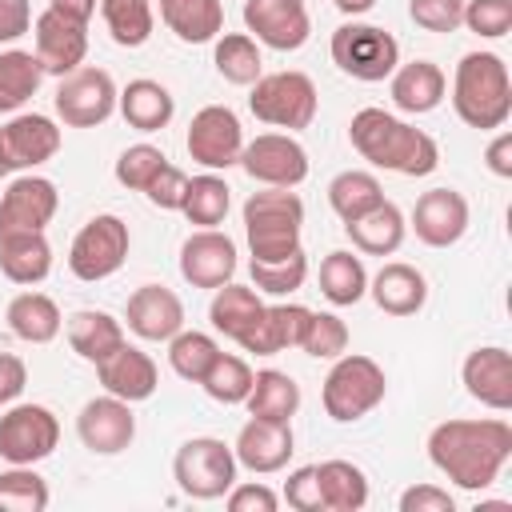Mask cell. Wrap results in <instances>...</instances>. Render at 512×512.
I'll return each instance as SVG.
<instances>
[{
    "label": "cell",
    "instance_id": "cell-9",
    "mask_svg": "<svg viewBox=\"0 0 512 512\" xmlns=\"http://www.w3.org/2000/svg\"><path fill=\"white\" fill-rule=\"evenodd\" d=\"M128 224L116 216V212H100L92 216L76 236H72V248H68V268L76 280L84 284H96V280H108L112 272L124 268L128 260Z\"/></svg>",
    "mask_w": 512,
    "mask_h": 512
},
{
    "label": "cell",
    "instance_id": "cell-33",
    "mask_svg": "<svg viewBox=\"0 0 512 512\" xmlns=\"http://www.w3.org/2000/svg\"><path fill=\"white\" fill-rule=\"evenodd\" d=\"M316 480H320L324 512H360L368 504V476L352 460H324V464H316Z\"/></svg>",
    "mask_w": 512,
    "mask_h": 512
},
{
    "label": "cell",
    "instance_id": "cell-5",
    "mask_svg": "<svg viewBox=\"0 0 512 512\" xmlns=\"http://www.w3.org/2000/svg\"><path fill=\"white\" fill-rule=\"evenodd\" d=\"M384 392H388L384 368L372 356L344 352V356L332 360V368L324 376V388H320V400H324V412L336 424H352V420L368 416L384 400Z\"/></svg>",
    "mask_w": 512,
    "mask_h": 512
},
{
    "label": "cell",
    "instance_id": "cell-58",
    "mask_svg": "<svg viewBox=\"0 0 512 512\" xmlns=\"http://www.w3.org/2000/svg\"><path fill=\"white\" fill-rule=\"evenodd\" d=\"M332 4H336L344 16H364V12H368L376 0H332Z\"/></svg>",
    "mask_w": 512,
    "mask_h": 512
},
{
    "label": "cell",
    "instance_id": "cell-10",
    "mask_svg": "<svg viewBox=\"0 0 512 512\" xmlns=\"http://www.w3.org/2000/svg\"><path fill=\"white\" fill-rule=\"evenodd\" d=\"M116 96H120V88L104 68L80 64L76 72L60 76L52 108L68 128H96L116 112Z\"/></svg>",
    "mask_w": 512,
    "mask_h": 512
},
{
    "label": "cell",
    "instance_id": "cell-41",
    "mask_svg": "<svg viewBox=\"0 0 512 512\" xmlns=\"http://www.w3.org/2000/svg\"><path fill=\"white\" fill-rule=\"evenodd\" d=\"M384 200V188H380V180L372 176V172H364V168H348V172H340V176H332V184H328V204H332V212L348 224V220H356V216H364L368 208H376Z\"/></svg>",
    "mask_w": 512,
    "mask_h": 512
},
{
    "label": "cell",
    "instance_id": "cell-38",
    "mask_svg": "<svg viewBox=\"0 0 512 512\" xmlns=\"http://www.w3.org/2000/svg\"><path fill=\"white\" fill-rule=\"evenodd\" d=\"M320 292H324V300L336 304V308L356 304V300L368 292L364 260H360L356 252H344V248L328 252V256L320 260Z\"/></svg>",
    "mask_w": 512,
    "mask_h": 512
},
{
    "label": "cell",
    "instance_id": "cell-43",
    "mask_svg": "<svg viewBox=\"0 0 512 512\" xmlns=\"http://www.w3.org/2000/svg\"><path fill=\"white\" fill-rule=\"evenodd\" d=\"M252 368L248 360L232 356V352H216V360L208 364V372L200 376V388L216 400V404H244V396L252 392Z\"/></svg>",
    "mask_w": 512,
    "mask_h": 512
},
{
    "label": "cell",
    "instance_id": "cell-31",
    "mask_svg": "<svg viewBox=\"0 0 512 512\" xmlns=\"http://www.w3.org/2000/svg\"><path fill=\"white\" fill-rule=\"evenodd\" d=\"M68 344L80 360L88 364H100L108 352H116L124 344V324L112 316V312H100V308H80L68 316Z\"/></svg>",
    "mask_w": 512,
    "mask_h": 512
},
{
    "label": "cell",
    "instance_id": "cell-8",
    "mask_svg": "<svg viewBox=\"0 0 512 512\" xmlns=\"http://www.w3.org/2000/svg\"><path fill=\"white\" fill-rule=\"evenodd\" d=\"M236 452L216 436H192L176 448L172 476L192 500H220L236 484Z\"/></svg>",
    "mask_w": 512,
    "mask_h": 512
},
{
    "label": "cell",
    "instance_id": "cell-53",
    "mask_svg": "<svg viewBox=\"0 0 512 512\" xmlns=\"http://www.w3.org/2000/svg\"><path fill=\"white\" fill-rule=\"evenodd\" d=\"M400 512H456V500L440 484H412L400 492Z\"/></svg>",
    "mask_w": 512,
    "mask_h": 512
},
{
    "label": "cell",
    "instance_id": "cell-21",
    "mask_svg": "<svg viewBox=\"0 0 512 512\" xmlns=\"http://www.w3.org/2000/svg\"><path fill=\"white\" fill-rule=\"evenodd\" d=\"M412 232L428 248H452L468 232V200L456 188H428L412 208Z\"/></svg>",
    "mask_w": 512,
    "mask_h": 512
},
{
    "label": "cell",
    "instance_id": "cell-7",
    "mask_svg": "<svg viewBox=\"0 0 512 512\" xmlns=\"http://www.w3.org/2000/svg\"><path fill=\"white\" fill-rule=\"evenodd\" d=\"M328 52H332V64L344 76L364 80V84H376V80L392 76L396 64H400V44L380 24H356V20L340 24L328 40Z\"/></svg>",
    "mask_w": 512,
    "mask_h": 512
},
{
    "label": "cell",
    "instance_id": "cell-2",
    "mask_svg": "<svg viewBox=\"0 0 512 512\" xmlns=\"http://www.w3.org/2000/svg\"><path fill=\"white\" fill-rule=\"evenodd\" d=\"M348 140L372 168H384V172L428 176L440 164L436 140L384 108H360L348 124Z\"/></svg>",
    "mask_w": 512,
    "mask_h": 512
},
{
    "label": "cell",
    "instance_id": "cell-20",
    "mask_svg": "<svg viewBox=\"0 0 512 512\" xmlns=\"http://www.w3.org/2000/svg\"><path fill=\"white\" fill-rule=\"evenodd\" d=\"M236 464L256 472V476H268V472H280L292 452H296V436H292V420H264V416H248V424L236 432Z\"/></svg>",
    "mask_w": 512,
    "mask_h": 512
},
{
    "label": "cell",
    "instance_id": "cell-17",
    "mask_svg": "<svg viewBox=\"0 0 512 512\" xmlns=\"http://www.w3.org/2000/svg\"><path fill=\"white\" fill-rule=\"evenodd\" d=\"M60 208V192L48 176L24 172L0 196V236L4 232H44Z\"/></svg>",
    "mask_w": 512,
    "mask_h": 512
},
{
    "label": "cell",
    "instance_id": "cell-59",
    "mask_svg": "<svg viewBox=\"0 0 512 512\" xmlns=\"http://www.w3.org/2000/svg\"><path fill=\"white\" fill-rule=\"evenodd\" d=\"M0 176H4V164H0Z\"/></svg>",
    "mask_w": 512,
    "mask_h": 512
},
{
    "label": "cell",
    "instance_id": "cell-12",
    "mask_svg": "<svg viewBox=\"0 0 512 512\" xmlns=\"http://www.w3.org/2000/svg\"><path fill=\"white\" fill-rule=\"evenodd\" d=\"M240 168L264 188H296L308 180V152L292 132H260L240 148Z\"/></svg>",
    "mask_w": 512,
    "mask_h": 512
},
{
    "label": "cell",
    "instance_id": "cell-47",
    "mask_svg": "<svg viewBox=\"0 0 512 512\" xmlns=\"http://www.w3.org/2000/svg\"><path fill=\"white\" fill-rule=\"evenodd\" d=\"M168 164V156L156 148V144H132L120 152L116 160V180L128 188V192H144L152 184V176Z\"/></svg>",
    "mask_w": 512,
    "mask_h": 512
},
{
    "label": "cell",
    "instance_id": "cell-36",
    "mask_svg": "<svg viewBox=\"0 0 512 512\" xmlns=\"http://www.w3.org/2000/svg\"><path fill=\"white\" fill-rule=\"evenodd\" d=\"M212 64H216V72H220L228 84H240V88H252V84L264 76L260 44H256L248 32H224V36H216Z\"/></svg>",
    "mask_w": 512,
    "mask_h": 512
},
{
    "label": "cell",
    "instance_id": "cell-29",
    "mask_svg": "<svg viewBox=\"0 0 512 512\" xmlns=\"http://www.w3.org/2000/svg\"><path fill=\"white\" fill-rule=\"evenodd\" d=\"M0 272L12 284H40L52 272V244L44 232H4L0 236Z\"/></svg>",
    "mask_w": 512,
    "mask_h": 512
},
{
    "label": "cell",
    "instance_id": "cell-15",
    "mask_svg": "<svg viewBox=\"0 0 512 512\" xmlns=\"http://www.w3.org/2000/svg\"><path fill=\"white\" fill-rule=\"evenodd\" d=\"M244 28L264 48L296 52L312 36V16L304 0H244Z\"/></svg>",
    "mask_w": 512,
    "mask_h": 512
},
{
    "label": "cell",
    "instance_id": "cell-40",
    "mask_svg": "<svg viewBox=\"0 0 512 512\" xmlns=\"http://www.w3.org/2000/svg\"><path fill=\"white\" fill-rule=\"evenodd\" d=\"M100 16H104L108 36H112L120 48H140V44H148V36H152V28H156L152 0H100Z\"/></svg>",
    "mask_w": 512,
    "mask_h": 512
},
{
    "label": "cell",
    "instance_id": "cell-49",
    "mask_svg": "<svg viewBox=\"0 0 512 512\" xmlns=\"http://www.w3.org/2000/svg\"><path fill=\"white\" fill-rule=\"evenodd\" d=\"M408 16L424 32H456L464 20V0H408Z\"/></svg>",
    "mask_w": 512,
    "mask_h": 512
},
{
    "label": "cell",
    "instance_id": "cell-37",
    "mask_svg": "<svg viewBox=\"0 0 512 512\" xmlns=\"http://www.w3.org/2000/svg\"><path fill=\"white\" fill-rule=\"evenodd\" d=\"M232 208V188L224 184V176L216 172H200L184 184V196H180V212L196 224V228H216L224 224Z\"/></svg>",
    "mask_w": 512,
    "mask_h": 512
},
{
    "label": "cell",
    "instance_id": "cell-50",
    "mask_svg": "<svg viewBox=\"0 0 512 512\" xmlns=\"http://www.w3.org/2000/svg\"><path fill=\"white\" fill-rule=\"evenodd\" d=\"M284 500H288V508H296V512H324L316 464H304V468L288 472V480H284Z\"/></svg>",
    "mask_w": 512,
    "mask_h": 512
},
{
    "label": "cell",
    "instance_id": "cell-44",
    "mask_svg": "<svg viewBox=\"0 0 512 512\" xmlns=\"http://www.w3.org/2000/svg\"><path fill=\"white\" fill-rule=\"evenodd\" d=\"M220 344L208 336V332H196V328H180L172 340H168V364L180 380H192L200 384V376L208 372V364L216 360Z\"/></svg>",
    "mask_w": 512,
    "mask_h": 512
},
{
    "label": "cell",
    "instance_id": "cell-30",
    "mask_svg": "<svg viewBox=\"0 0 512 512\" xmlns=\"http://www.w3.org/2000/svg\"><path fill=\"white\" fill-rule=\"evenodd\" d=\"M4 320H8L12 336L24 340V344H52L60 336V328H64V316H60L56 300L44 296V292H20V296H12Z\"/></svg>",
    "mask_w": 512,
    "mask_h": 512
},
{
    "label": "cell",
    "instance_id": "cell-46",
    "mask_svg": "<svg viewBox=\"0 0 512 512\" xmlns=\"http://www.w3.org/2000/svg\"><path fill=\"white\" fill-rule=\"evenodd\" d=\"M300 348L308 356H316V360H336V356L348 352V324L336 312H312Z\"/></svg>",
    "mask_w": 512,
    "mask_h": 512
},
{
    "label": "cell",
    "instance_id": "cell-11",
    "mask_svg": "<svg viewBox=\"0 0 512 512\" xmlns=\"http://www.w3.org/2000/svg\"><path fill=\"white\" fill-rule=\"evenodd\" d=\"M60 444V420L44 404H8L0 412V456L8 464H40Z\"/></svg>",
    "mask_w": 512,
    "mask_h": 512
},
{
    "label": "cell",
    "instance_id": "cell-18",
    "mask_svg": "<svg viewBox=\"0 0 512 512\" xmlns=\"http://www.w3.org/2000/svg\"><path fill=\"white\" fill-rule=\"evenodd\" d=\"M32 36H36V60H40L44 76H68L88 56V24L60 16L52 8H44L32 20Z\"/></svg>",
    "mask_w": 512,
    "mask_h": 512
},
{
    "label": "cell",
    "instance_id": "cell-48",
    "mask_svg": "<svg viewBox=\"0 0 512 512\" xmlns=\"http://www.w3.org/2000/svg\"><path fill=\"white\" fill-rule=\"evenodd\" d=\"M460 24L484 40H500L512 28V0H464Z\"/></svg>",
    "mask_w": 512,
    "mask_h": 512
},
{
    "label": "cell",
    "instance_id": "cell-4",
    "mask_svg": "<svg viewBox=\"0 0 512 512\" xmlns=\"http://www.w3.org/2000/svg\"><path fill=\"white\" fill-rule=\"evenodd\" d=\"M244 236L252 248V260H284L300 252V228H304V200L292 188H264L244 200Z\"/></svg>",
    "mask_w": 512,
    "mask_h": 512
},
{
    "label": "cell",
    "instance_id": "cell-13",
    "mask_svg": "<svg viewBox=\"0 0 512 512\" xmlns=\"http://www.w3.org/2000/svg\"><path fill=\"white\" fill-rule=\"evenodd\" d=\"M184 148L196 164H204L208 172H220V168H232L240 164V148H244V128H240V116L228 108V104H204L192 124H188V136H184Z\"/></svg>",
    "mask_w": 512,
    "mask_h": 512
},
{
    "label": "cell",
    "instance_id": "cell-45",
    "mask_svg": "<svg viewBox=\"0 0 512 512\" xmlns=\"http://www.w3.org/2000/svg\"><path fill=\"white\" fill-rule=\"evenodd\" d=\"M252 272V288L256 292H268V296H292L304 280H308V256L304 248L284 256V260H252L248 264Z\"/></svg>",
    "mask_w": 512,
    "mask_h": 512
},
{
    "label": "cell",
    "instance_id": "cell-16",
    "mask_svg": "<svg viewBox=\"0 0 512 512\" xmlns=\"http://www.w3.org/2000/svg\"><path fill=\"white\" fill-rule=\"evenodd\" d=\"M76 436L92 456H120L136 436L132 404L112 396V392L88 400L80 408V416H76Z\"/></svg>",
    "mask_w": 512,
    "mask_h": 512
},
{
    "label": "cell",
    "instance_id": "cell-22",
    "mask_svg": "<svg viewBox=\"0 0 512 512\" xmlns=\"http://www.w3.org/2000/svg\"><path fill=\"white\" fill-rule=\"evenodd\" d=\"M460 380L464 392L472 400H480L492 412H508L512 408V356L500 344H484L472 348L460 364Z\"/></svg>",
    "mask_w": 512,
    "mask_h": 512
},
{
    "label": "cell",
    "instance_id": "cell-34",
    "mask_svg": "<svg viewBox=\"0 0 512 512\" xmlns=\"http://www.w3.org/2000/svg\"><path fill=\"white\" fill-rule=\"evenodd\" d=\"M260 312H264L260 292L248 288V284H232V280L220 284L216 296H212V304H208V320H212V328L224 332V336H232V340H240V336L256 324Z\"/></svg>",
    "mask_w": 512,
    "mask_h": 512
},
{
    "label": "cell",
    "instance_id": "cell-26",
    "mask_svg": "<svg viewBox=\"0 0 512 512\" xmlns=\"http://www.w3.org/2000/svg\"><path fill=\"white\" fill-rule=\"evenodd\" d=\"M392 104L408 116H424L432 108H440L444 92H448V80L440 72V64L432 60H408V64H396L392 72Z\"/></svg>",
    "mask_w": 512,
    "mask_h": 512
},
{
    "label": "cell",
    "instance_id": "cell-56",
    "mask_svg": "<svg viewBox=\"0 0 512 512\" xmlns=\"http://www.w3.org/2000/svg\"><path fill=\"white\" fill-rule=\"evenodd\" d=\"M484 164H488L492 176L512 180V132H496V136H492V144H488V152H484Z\"/></svg>",
    "mask_w": 512,
    "mask_h": 512
},
{
    "label": "cell",
    "instance_id": "cell-25",
    "mask_svg": "<svg viewBox=\"0 0 512 512\" xmlns=\"http://www.w3.org/2000/svg\"><path fill=\"white\" fill-rule=\"evenodd\" d=\"M368 292H372L380 312H388V316H416L424 308V300H428V280H424L420 268H412L404 260H392V264H384L368 280Z\"/></svg>",
    "mask_w": 512,
    "mask_h": 512
},
{
    "label": "cell",
    "instance_id": "cell-23",
    "mask_svg": "<svg viewBox=\"0 0 512 512\" xmlns=\"http://www.w3.org/2000/svg\"><path fill=\"white\" fill-rule=\"evenodd\" d=\"M124 320H128V332H136L140 340H156L160 344V340H172L184 328V304L164 284H140L128 296Z\"/></svg>",
    "mask_w": 512,
    "mask_h": 512
},
{
    "label": "cell",
    "instance_id": "cell-6",
    "mask_svg": "<svg viewBox=\"0 0 512 512\" xmlns=\"http://www.w3.org/2000/svg\"><path fill=\"white\" fill-rule=\"evenodd\" d=\"M248 108H252L256 120H264L272 128L300 132V128H308L316 120L320 96H316L312 76H304L296 68H284V72H268V76H260L252 84Z\"/></svg>",
    "mask_w": 512,
    "mask_h": 512
},
{
    "label": "cell",
    "instance_id": "cell-32",
    "mask_svg": "<svg viewBox=\"0 0 512 512\" xmlns=\"http://www.w3.org/2000/svg\"><path fill=\"white\" fill-rule=\"evenodd\" d=\"M160 20L184 44H208L224 28L220 0H160Z\"/></svg>",
    "mask_w": 512,
    "mask_h": 512
},
{
    "label": "cell",
    "instance_id": "cell-42",
    "mask_svg": "<svg viewBox=\"0 0 512 512\" xmlns=\"http://www.w3.org/2000/svg\"><path fill=\"white\" fill-rule=\"evenodd\" d=\"M48 500V480L32 464H12L0 472V512H44Z\"/></svg>",
    "mask_w": 512,
    "mask_h": 512
},
{
    "label": "cell",
    "instance_id": "cell-35",
    "mask_svg": "<svg viewBox=\"0 0 512 512\" xmlns=\"http://www.w3.org/2000/svg\"><path fill=\"white\" fill-rule=\"evenodd\" d=\"M244 408H248V416L292 420L300 408V384L280 368H264L252 376V392L244 396Z\"/></svg>",
    "mask_w": 512,
    "mask_h": 512
},
{
    "label": "cell",
    "instance_id": "cell-24",
    "mask_svg": "<svg viewBox=\"0 0 512 512\" xmlns=\"http://www.w3.org/2000/svg\"><path fill=\"white\" fill-rule=\"evenodd\" d=\"M96 376L104 384V392L128 400V404H140L156 392L160 384V372H156V360L148 352H140L136 344H120L116 352H108L100 364H96Z\"/></svg>",
    "mask_w": 512,
    "mask_h": 512
},
{
    "label": "cell",
    "instance_id": "cell-39",
    "mask_svg": "<svg viewBox=\"0 0 512 512\" xmlns=\"http://www.w3.org/2000/svg\"><path fill=\"white\" fill-rule=\"evenodd\" d=\"M44 80V68L36 52L24 48H4L0 52V112H20Z\"/></svg>",
    "mask_w": 512,
    "mask_h": 512
},
{
    "label": "cell",
    "instance_id": "cell-27",
    "mask_svg": "<svg viewBox=\"0 0 512 512\" xmlns=\"http://www.w3.org/2000/svg\"><path fill=\"white\" fill-rule=\"evenodd\" d=\"M116 108H120L124 124L136 128V132H160V128H168V120L176 116L172 92H168L160 80H148V76L128 80V84L120 88V96H116Z\"/></svg>",
    "mask_w": 512,
    "mask_h": 512
},
{
    "label": "cell",
    "instance_id": "cell-55",
    "mask_svg": "<svg viewBox=\"0 0 512 512\" xmlns=\"http://www.w3.org/2000/svg\"><path fill=\"white\" fill-rule=\"evenodd\" d=\"M28 384V368L20 356L12 352H0V404H12Z\"/></svg>",
    "mask_w": 512,
    "mask_h": 512
},
{
    "label": "cell",
    "instance_id": "cell-28",
    "mask_svg": "<svg viewBox=\"0 0 512 512\" xmlns=\"http://www.w3.org/2000/svg\"><path fill=\"white\" fill-rule=\"evenodd\" d=\"M344 232H348V240H352L356 252H364V256H392V252L404 244L408 220H404V212H400L392 200H380V204L368 208L364 216L348 220Z\"/></svg>",
    "mask_w": 512,
    "mask_h": 512
},
{
    "label": "cell",
    "instance_id": "cell-54",
    "mask_svg": "<svg viewBox=\"0 0 512 512\" xmlns=\"http://www.w3.org/2000/svg\"><path fill=\"white\" fill-rule=\"evenodd\" d=\"M32 28V4L28 0H0V44L20 40Z\"/></svg>",
    "mask_w": 512,
    "mask_h": 512
},
{
    "label": "cell",
    "instance_id": "cell-14",
    "mask_svg": "<svg viewBox=\"0 0 512 512\" xmlns=\"http://www.w3.org/2000/svg\"><path fill=\"white\" fill-rule=\"evenodd\" d=\"M60 152V128L52 116L40 112H16L8 124H0V164L4 172H32L48 164Z\"/></svg>",
    "mask_w": 512,
    "mask_h": 512
},
{
    "label": "cell",
    "instance_id": "cell-3",
    "mask_svg": "<svg viewBox=\"0 0 512 512\" xmlns=\"http://www.w3.org/2000/svg\"><path fill=\"white\" fill-rule=\"evenodd\" d=\"M452 108L468 128L492 132L504 128L512 116V76L504 56L496 52H468L452 76Z\"/></svg>",
    "mask_w": 512,
    "mask_h": 512
},
{
    "label": "cell",
    "instance_id": "cell-19",
    "mask_svg": "<svg viewBox=\"0 0 512 512\" xmlns=\"http://www.w3.org/2000/svg\"><path fill=\"white\" fill-rule=\"evenodd\" d=\"M180 276L192 288H220L236 276V240L220 228H196L180 244Z\"/></svg>",
    "mask_w": 512,
    "mask_h": 512
},
{
    "label": "cell",
    "instance_id": "cell-51",
    "mask_svg": "<svg viewBox=\"0 0 512 512\" xmlns=\"http://www.w3.org/2000/svg\"><path fill=\"white\" fill-rule=\"evenodd\" d=\"M184 184H188V176H184L176 164H164V168L152 176V184L144 188V196H148V204H156V208H164V212H180Z\"/></svg>",
    "mask_w": 512,
    "mask_h": 512
},
{
    "label": "cell",
    "instance_id": "cell-1",
    "mask_svg": "<svg viewBox=\"0 0 512 512\" xmlns=\"http://www.w3.org/2000/svg\"><path fill=\"white\" fill-rule=\"evenodd\" d=\"M428 460L464 492H484L496 484L512 460V424L500 416L484 420H440L428 432Z\"/></svg>",
    "mask_w": 512,
    "mask_h": 512
},
{
    "label": "cell",
    "instance_id": "cell-52",
    "mask_svg": "<svg viewBox=\"0 0 512 512\" xmlns=\"http://www.w3.org/2000/svg\"><path fill=\"white\" fill-rule=\"evenodd\" d=\"M224 504H228V512H276L280 496L256 480V484H232L224 492Z\"/></svg>",
    "mask_w": 512,
    "mask_h": 512
},
{
    "label": "cell",
    "instance_id": "cell-57",
    "mask_svg": "<svg viewBox=\"0 0 512 512\" xmlns=\"http://www.w3.org/2000/svg\"><path fill=\"white\" fill-rule=\"evenodd\" d=\"M96 4H100V0H48V8H52V12L72 16V20H80V24H88V20H92Z\"/></svg>",
    "mask_w": 512,
    "mask_h": 512
}]
</instances>
